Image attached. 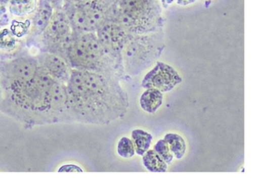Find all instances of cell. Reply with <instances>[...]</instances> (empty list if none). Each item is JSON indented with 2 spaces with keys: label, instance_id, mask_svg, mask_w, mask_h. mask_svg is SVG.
I'll return each mask as SVG.
<instances>
[{
  "label": "cell",
  "instance_id": "3",
  "mask_svg": "<svg viewBox=\"0 0 259 186\" xmlns=\"http://www.w3.org/2000/svg\"><path fill=\"white\" fill-rule=\"evenodd\" d=\"M66 57L72 69L98 72L120 81L130 78L105 52L95 32L74 33Z\"/></svg>",
  "mask_w": 259,
  "mask_h": 186
},
{
  "label": "cell",
  "instance_id": "15",
  "mask_svg": "<svg viewBox=\"0 0 259 186\" xmlns=\"http://www.w3.org/2000/svg\"><path fill=\"white\" fill-rule=\"evenodd\" d=\"M37 5V0H10V12L18 17L32 14Z\"/></svg>",
  "mask_w": 259,
  "mask_h": 186
},
{
  "label": "cell",
  "instance_id": "9",
  "mask_svg": "<svg viewBox=\"0 0 259 186\" xmlns=\"http://www.w3.org/2000/svg\"><path fill=\"white\" fill-rule=\"evenodd\" d=\"M95 33L105 52L124 70L121 52L131 34L108 12L107 19Z\"/></svg>",
  "mask_w": 259,
  "mask_h": 186
},
{
  "label": "cell",
  "instance_id": "24",
  "mask_svg": "<svg viewBox=\"0 0 259 186\" xmlns=\"http://www.w3.org/2000/svg\"><path fill=\"white\" fill-rule=\"evenodd\" d=\"M48 1H49V2L51 3V4L53 5V4H54V3L57 2V1H59V0H48Z\"/></svg>",
  "mask_w": 259,
  "mask_h": 186
},
{
  "label": "cell",
  "instance_id": "4",
  "mask_svg": "<svg viewBox=\"0 0 259 186\" xmlns=\"http://www.w3.org/2000/svg\"><path fill=\"white\" fill-rule=\"evenodd\" d=\"M112 15L128 34H146L160 26V13L152 0H122L119 7H109Z\"/></svg>",
  "mask_w": 259,
  "mask_h": 186
},
{
  "label": "cell",
  "instance_id": "18",
  "mask_svg": "<svg viewBox=\"0 0 259 186\" xmlns=\"http://www.w3.org/2000/svg\"><path fill=\"white\" fill-rule=\"evenodd\" d=\"M16 36L8 29H4L0 31V50L1 51H13L16 46Z\"/></svg>",
  "mask_w": 259,
  "mask_h": 186
},
{
  "label": "cell",
  "instance_id": "5",
  "mask_svg": "<svg viewBox=\"0 0 259 186\" xmlns=\"http://www.w3.org/2000/svg\"><path fill=\"white\" fill-rule=\"evenodd\" d=\"M157 34H136L128 37L121 52L125 74L130 78L142 73L160 57L163 46Z\"/></svg>",
  "mask_w": 259,
  "mask_h": 186
},
{
  "label": "cell",
  "instance_id": "8",
  "mask_svg": "<svg viewBox=\"0 0 259 186\" xmlns=\"http://www.w3.org/2000/svg\"><path fill=\"white\" fill-rule=\"evenodd\" d=\"M38 66L36 56L30 54L0 59V82L3 89L32 81Z\"/></svg>",
  "mask_w": 259,
  "mask_h": 186
},
{
  "label": "cell",
  "instance_id": "14",
  "mask_svg": "<svg viewBox=\"0 0 259 186\" xmlns=\"http://www.w3.org/2000/svg\"><path fill=\"white\" fill-rule=\"evenodd\" d=\"M142 162L148 171L164 172L167 170V164L154 150H148L142 156Z\"/></svg>",
  "mask_w": 259,
  "mask_h": 186
},
{
  "label": "cell",
  "instance_id": "12",
  "mask_svg": "<svg viewBox=\"0 0 259 186\" xmlns=\"http://www.w3.org/2000/svg\"><path fill=\"white\" fill-rule=\"evenodd\" d=\"M54 6L48 0H40L31 16L30 37L38 38L45 31L54 13Z\"/></svg>",
  "mask_w": 259,
  "mask_h": 186
},
{
  "label": "cell",
  "instance_id": "1",
  "mask_svg": "<svg viewBox=\"0 0 259 186\" xmlns=\"http://www.w3.org/2000/svg\"><path fill=\"white\" fill-rule=\"evenodd\" d=\"M70 123L105 125L124 117L130 107L120 80L72 69L66 82Z\"/></svg>",
  "mask_w": 259,
  "mask_h": 186
},
{
  "label": "cell",
  "instance_id": "19",
  "mask_svg": "<svg viewBox=\"0 0 259 186\" xmlns=\"http://www.w3.org/2000/svg\"><path fill=\"white\" fill-rule=\"evenodd\" d=\"M117 153L122 158H131L136 154L133 141L127 137H122L117 145Z\"/></svg>",
  "mask_w": 259,
  "mask_h": 186
},
{
  "label": "cell",
  "instance_id": "11",
  "mask_svg": "<svg viewBox=\"0 0 259 186\" xmlns=\"http://www.w3.org/2000/svg\"><path fill=\"white\" fill-rule=\"evenodd\" d=\"M39 66L46 70L54 79L66 84L72 68L66 59L54 53L40 51L36 56Z\"/></svg>",
  "mask_w": 259,
  "mask_h": 186
},
{
  "label": "cell",
  "instance_id": "13",
  "mask_svg": "<svg viewBox=\"0 0 259 186\" xmlns=\"http://www.w3.org/2000/svg\"><path fill=\"white\" fill-rule=\"evenodd\" d=\"M163 93L157 89H146L140 98L142 110L150 114H154L163 104Z\"/></svg>",
  "mask_w": 259,
  "mask_h": 186
},
{
  "label": "cell",
  "instance_id": "2",
  "mask_svg": "<svg viewBox=\"0 0 259 186\" xmlns=\"http://www.w3.org/2000/svg\"><path fill=\"white\" fill-rule=\"evenodd\" d=\"M56 81L39 66L32 81L4 88L0 112L28 128L53 124L48 91Z\"/></svg>",
  "mask_w": 259,
  "mask_h": 186
},
{
  "label": "cell",
  "instance_id": "17",
  "mask_svg": "<svg viewBox=\"0 0 259 186\" xmlns=\"http://www.w3.org/2000/svg\"><path fill=\"white\" fill-rule=\"evenodd\" d=\"M165 141L167 142L169 149L176 158L180 160L184 157L186 151V145L182 136L175 133H168L165 135Z\"/></svg>",
  "mask_w": 259,
  "mask_h": 186
},
{
  "label": "cell",
  "instance_id": "20",
  "mask_svg": "<svg viewBox=\"0 0 259 186\" xmlns=\"http://www.w3.org/2000/svg\"><path fill=\"white\" fill-rule=\"evenodd\" d=\"M154 150L166 162V164H170L174 160V154L169 149L167 142L164 139H160L154 145Z\"/></svg>",
  "mask_w": 259,
  "mask_h": 186
},
{
  "label": "cell",
  "instance_id": "7",
  "mask_svg": "<svg viewBox=\"0 0 259 186\" xmlns=\"http://www.w3.org/2000/svg\"><path fill=\"white\" fill-rule=\"evenodd\" d=\"M73 35L64 10H54L48 27L40 36L41 51L54 53L66 60V51Z\"/></svg>",
  "mask_w": 259,
  "mask_h": 186
},
{
  "label": "cell",
  "instance_id": "23",
  "mask_svg": "<svg viewBox=\"0 0 259 186\" xmlns=\"http://www.w3.org/2000/svg\"><path fill=\"white\" fill-rule=\"evenodd\" d=\"M74 3L75 4H81V3L87 2V1H89V0H72Z\"/></svg>",
  "mask_w": 259,
  "mask_h": 186
},
{
  "label": "cell",
  "instance_id": "10",
  "mask_svg": "<svg viewBox=\"0 0 259 186\" xmlns=\"http://www.w3.org/2000/svg\"><path fill=\"white\" fill-rule=\"evenodd\" d=\"M182 81L183 78L172 66L157 62L154 69L144 77L142 87L145 89H157L162 93H166L172 90Z\"/></svg>",
  "mask_w": 259,
  "mask_h": 186
},
{
  "label": "cell",
  "instance_id": "21",
  "mask_svg": "<svg viewBox=\"0 0 259 186\" xmlns=\"http://www.w3.org/2000/svg\"><path fill=\"white\" fill-rule=\"evenodd\" d=\"M10 0H0V13H2L5 10L6 7L9 4Z\"/></svg>",
  "mask_w": 259,
  "mask_h": 186
},
{
  "label": "cell",
  "instance_id": "16",
  "mask_svg": "<svg viewBox=\"0 0 259 186\" xmlns=\"http://www.w3.org/2000/svg\"><path fill=\"white\" fill-rule=\"evenodd\" d=\"M133 145L136 154L143 156L148 151L152 142L153 137L150 133L142 129H136L132 132Z\"/></svg>",
  "mask_w": 259,
  "mask_h": 186
},
{
  "label": "cell",
  "instance_id": "6",
  "mask_svg": "<svg viewBox=\"0 0 259 186\" xmlns=\"http://www.w3.org/2000/svg\"><path fill=\"white\" fill-rule=\"evenodd\" d=\"M108 6L101 0H89L63 9L75 34L96 32L107 19Z\"/></svg>",
  "mask_w": 259,
  "mask_h": 186
},
{
  "label": "cell",
  "instance_id": "22",
  "mask_svg": "<svg viewBox=\"0 0 259 186\" xmlns=\"http://www.w3.org/2000/svg\"><path fill=\"white\" fill-rule=\"evenodd\" d=\"M3 95H4V89H3L2 84L0 82V104L2 102Z\"/></svg>",
  "mask_w": 259,
  "mask_h": 186
}]
</instances>
